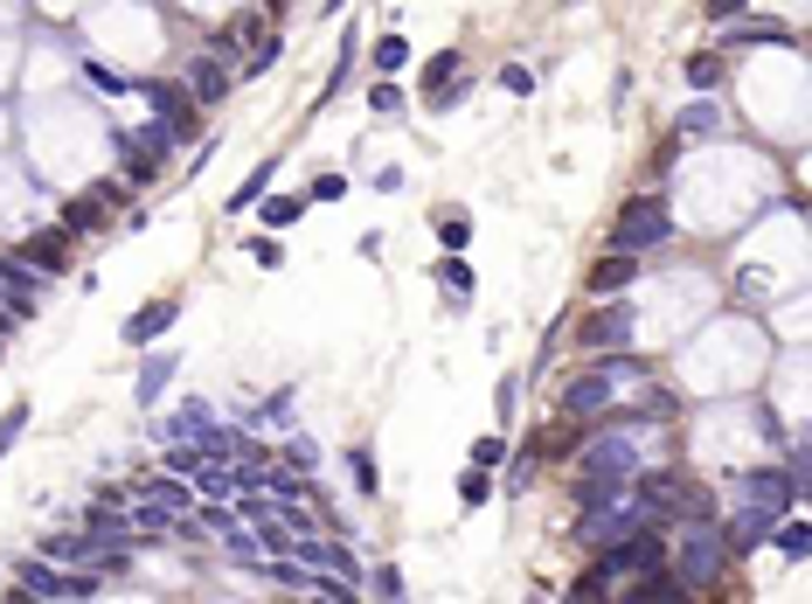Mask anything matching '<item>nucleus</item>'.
<instances>
[{
	"label": "nucleus",
	"mask_w": 812,
	"mask_h": 604,
	"mask_svg": "<svg viewBox=\"0 0 812 604\" xmlns=\"http://www.w3.org/2000/svg\"><path fill=\"white\" fill-rule=\"evenodd\" d=\"M0 285H8V299H35V293H42V285H49V278H42V272L29 265V257H14V250H0Z\"/></svg>",
	"instance_id": "obj_15"
},
{
	"label": "nucleus",
	"mask_w": 812,
	"mask_h": 604,
	"mask_svg": "<svg viewBox=\"0 0 812 604\" xmlns=\"http://www.w3.org/2000/svg\"><path fill=\"white\" fill-rule=\"evenodd\" d=\"M146 493H153L161 508H174V514H188V508H195V493L181 487V480H146Z\"/></svg>",
	"instance_id": "obj_34"
},
{
	"label": "nucleus",
	"mask_w": 812,
	"mask_h": 604,
	"mask_svg": "<svg viewBox=\"0 0 812 604\" xmlns=\"http://www.w3.org/2000/svg\"><path fill=\"white\" fill-rule=\"evenodd\" d=\"M292 403H299V389H292V382H285V389H271V397H265V403H250V410L237 417V424H244V431H265V424H285V410H292Z\"/></svg>",
	"instance_id": "obj_16"
},
{
	"label": "nucleus",
	"mask_w": 812,
	"mask_h": 604,
	"mask_svg": "<svg viewBox=\"0 0 812 604\" xmlns=\"http://www.w3.org/2000/svg\"><path fill=\"white\" fill-rule=\"evenodd\" d=\"M438 285H444V293H452V299L465 306V299H473V265H465L459 250H444V257H438Z\"/></svg>",
	"instance_id": "obj_22"
},
{
	"label": "nucleus",
	"mask_w": 812,
	"mask_h": 604,
	"mask_svg": "<svg viewBox=\"0 0 812 604\" xmlns=\"http://www.w3.org/2000/svg\"><path fill=\"white\" fill-rule=\"evenodd\" d=\"M729 84V63L716 57V49H695V57H688V91L695 98H716Z\"/></svg>",
	"instance_id": "obj_14"
},
{
	"label": "nucleus",
	"mask_w": 812,
	"mask_h": 604,
	"mask_svg": "<svg viewBox=\"0 0 812 604\" xmlns=\"http://www.w3.org/2000/svg\"><path fill=\"white\" fill-rule=\"evenodd\" d=\"M348 480H354L361 501H376V493H382V472H376V452H369V444H348Z\"/></svg>",
	"instance_id": "obj_19"
},
{
	"label": "nucleus",
	"mask_w": 812,
	"mask_h": 604,
	"mask_svg": "<svg viewBox=\"0 0 812 604\" xmlns=\"http://www.w3.org/2000/svg\"><path fill=\"white\" fill-rule=\"evenodd\" d=\"M125 521H133V535H140V542H146V535L161 542V535L174 529V508H161V501H153V493H146V501H140L133 514H125Z\"/></svg>",
	"instance_id": "obj_21"
},
{
	"label": "nucleus",
	"mask_w": 812,
	"mask_h": 604,
	"mask_svg": "<svg viewBox=\"0 0 812 604\" xmlns=\"http://www.w3.org/2000/svg\"><path fill=\"white\" fill-rule=\"evenodd\" d=\"M722 563H729V549H722V529H680V556H667V570L680 576V591H716L722 584Z\"/></svg>",
	"instance_id": "obj_3"
},
{
	"label": "nucleus",
	"mask_w": 812,
	"mask_h": 604,
	"mask_svg": "<svg viewBox=\"0 0 812 604\" xmlns=\"http://www.w3.org/2000/svg\"><path fill=\"white\" fill-rule=\"evenodd\" d=\"M465 98H473V76H465V70H459V76H452V84H438V91H431L424 104H431V112H452V104H465Z\"/></svg>",
	"instance_id": "obj_33"
},
{
	"label": "nucleus",
	"mask_w": 812,
	"mask_h": 604,
	"mask_svg": "<svg viewBox=\"0 0 812 604\" xmlns=\"http://www.w3.org/2000/svg\"><path fill=\"white\" fill-rule=\"evenodd\" d=\"M14 257H29V265L42 272V278H63L70 265H76V236L63 229V223H49V229H29L21 236V250Z\"/></svg>",
	"instance_id": "obj_5"
},
{
	"label": "nucleus",
	"mask_w": 812,
	"mask_h": 604,
	"mask_svg": "<svg viewBox=\"0 0 812 604\" xmlns=\"http://www.w3.org/2000/svg\"><path fill=\"white\" fill-rule=\"evenodd\" d=\"M771 542H778V549H784V556H792V563H805V556H812V521H805V514L778 521V529H771Z\"/></svg>",
	"instance_id": "obj_20"
},
{
	"label": "nucleus",
	"mask_w": 812,
	"mask_h": 604,
	"mask_svg": "<svg viewBox=\"0 0 812 604\" xmlns=\"http://www.w3.org/2000/svg\"><path fill=\"white\" fill-rule=\"evenodd\" d=\"M750 8V0H701V21H709V29H722V21H737Z\"/></svg>",
	"instance_id": "obj_42"
},
{
	"label": "nucleus",
	"mask_w": 812,
	"mask_h": 604,
	"mask_svg": "<svg viewBox=\"0 0 812 604\" xmlns=\"http://www.w3.org/2000/svg\"><path fill=\"white\" fill-rule=\"evenodd\" d=\"M501 465H507V487H514V493H528V487H535V472H542V459H535V452H514V459H501Z\"/></svg>",
	"instance_id": "obj_36"
},
{
	"label": "nucleus",
	"mask_w": 812,
	"mask_h": 604,
	"mask_svg": "<svg viewBox=\"0 0 812 604\" xmlns=\"http://www.w3.org/2000/svg\"><path fill=\"white\" fill-rule=\"evenodd\" d=\"M285 465H292V472H312V465H320V444H312V438H292V444H285Z\"/></svg>",
	"instance_id": "obj_40"
},
{
	"label": "nucleus",
	"mask_w": 812,
	"mask_h": 604,
	"mask_svg": "<svg viewBox=\"0 0 812 604\" xmlns=\"http://www.w3.org/2000/svg\"><path fill=\"white\" fill-rule=\"evenodd\" d=\"M646 272V257H633V250H605V257H597V265H590V299H611V293H625V285H633Z\"/></svg>",
	"instance_id": "obj_9"
},
{
	"label": "nucleus",
	"mask_w": 812,
	"mask_h": 604,
	"mask_svg": "<svg viewBox=\"0 0 812 604\" xmlns=\"http://www.w3.org/2000/svg\"><path fill=\"white\" fill-rule=\"evenodd\" d=\"M459 70H465V57H459V49H438V57H431L424 70H417V76H424V98H431L438 84H452V76H459Z\"/></svg>",
	"instance_id": "obj_26"
},
{
	"label": "nucleus",
	"mask_w": 812,
	"mask_h": 604,
	"mask_svg": "<svg viewBox=\"0 0 812 604\" xmlns=\"http://www.w3.org/2000/svg\"><path fill=\"white\" fill-rule=\"evenodd\" d=\"M244 250H250V265H257V272H278V265H285V244H278V229H257Z\"/></svg>",
	"instance_id": "obj_28"
},
{
	"label": "nucleus",
	"mask_w": 812,
	"mask_h": 604,
	"mask_svg": "<svg viewBox=\"0 0 812 604\" xmlns=\"http://www.w3.org/2000/svg\"><path fill=\"white\" fill-rule=\"evenodd\" d=\"M633 320L639 313L633 306H590L584 320H576V348H625V340H633Z\"/></svg>",
	"instance_id": "obj_6"
},
{
	"label": "nucleus",
	"mask_w": 812,
	"mask_h": 604,
	"mask_svg": "<svg viewBox=\"0 0 812 604\" xmlns=\"http://www.w3.org/2000/svg\"><path fill=\"white\" fill-rule=\"evenodd\" d=\"M750 42H784V49H792L799 35L792 29H771V21H737V29H722V49H750Z\"/></svg>",
	"instance_id": "obj_18"
},
{
	"label": "nucleus",
	"mask_w": 812,
	"mask_h": 604,
	"mask_svg": "<svg viewBox=\"0 0 812 604\" xmlns=\"http://www.w3.org/2000/svg\"><path fill=\"white\" fill-rule=\"evenodd\" d=\"M660 244H674V208H667L660 188H646V195H633V202L618 208L605 250H633V257H646V250H660Z\"/></svg>",
	"instance_id": "obj_2"
},
{
	"label": "nucleus",
	"mask_w": 812,
	"mask_h": 604,
	"mask_svg": "<svg viewBox=\"0 0 812 604\" xmlns=\"http://www.w3.org/2000/svg\"><path fill=\"white\" fill-rule=\"evenodd\" d=\"M486 493H493V472H486V465H465V472H459V508H480Z\"/></svg>",
	"instance_id": "obj_31"
},
{
	"label": "nucleus",
	"mask_w": 812,
	"mask_h": 604,
	"mask_svg": "<svg viewBox=\"0 0 812 604\" xmlns=\"http://www.w3.org/2000/svg\"><path fill=\"white\" fill-rule=\"evenodd\" d=\"M722 125H729V119H722V104H716V98H695V104H680L674 140H680V146H701V140H716Z\"/></svg>",
	"instance_id": "obj_10"
},
{
	"label": "nucleus",
	"mask_w": 812,
	"mask_h": 604,
	"mask_svg": "<svg viewBox=\"0 0 812 604\" xmlns=\"http://www.w3.org/2000/svg\"><path fill=\"white\" fill-rule=\"evenodd\" d=\"M181 91H188L195 104H223L237 84H229V70H223L216 57H195V63H188V76H181Z\"/></svg>",
	"instance_id": "obj_12"
},
{
	"label": "nucleus",
	"mask_w": 812,
	"mask_h": 604,
	"mask_svg": "<svg viewBox=\"0 0 812 604\" xmlns=\"http://www.w3.org/2000/svg\"><path fill=\"white\" fill-rule=\"evenodd\" d=\"M208 424H216V410H208L202 397H188V403H181V410L167 417V424H161V438H202Z\"/></svg>",
	"instance_id": "obj_17"
},
{
	"label": "nucleus",
	"mask_w": 812,
	"mask_h": 604,
	"mask_svg": "<svg viewBox=\"0 0 812 604\" xmlns=\"http://www.w3.org/2000/svg\"><path fill=\"white\" fill-rule=\"evenodd\" d=\"M0 348H8V340H0Z\"/></svg>",
	"instance_id": "obj_45"
},
{
	"label": "nucleus",
	"mask_w": 812,
	"mask_h": 604,
	"mask_svg": "<svg viewBox=\"0 0 812 604\" xmlns=\"http://www.w3.org/2000/svg\"><path fill=\"white\" fill-rule=\"evenodd\" d=\"M29 403H8V410H0V459H8L14 452V444H21V431H29Z\"/></svg>",
	"instance_id": "obj_30"
},
{
	"label": "nucleus",
	"mask_w": 812,
	"mask_h": 604,
	"mask_svg": "<svg viewBox=\"0 0 812 604\" xmlns=\"http://www.w3.org/2000/svg\"><path fill=\"white\" fill-rule=\"evenodd\" d=\"M569 8H576V0H569Z\"/></svg>",
	"instance_id": "obj_46"
},
{
	"label": "nucleus",
	"mask_w": 812,
	"mask_h": 604,
	"mask_svg": "<svg viewBox=\"0 0 812 604\" xmlns=\"http://www.w3.org/2000/svg\"><path fill=\"white\" fill-rule=\"evenodd\" d=\"M403 63H410V42H403V35H382V42H376V76H397Z\"/></svg>",
	"instance_id": "obj_32"
},
{
	"label": "nucleus",
	"mask_w": 812,
	"mask_h": 604,
	"mask_svg": "<svg viewBox=\"0 0 812 604\" xmlns=\"http://www.w3.org/2000/svg\"><path fill=\"white\" fill-rule=\"evenodd\" d=\"M493 403H501V417H514L521 410V376H507L501 389H493Z\"/></svg>",
	"instance_id": "obj_44"
},
{
	"label": "nucleus",
	"mask_w": 812,
	"mask_h": 604,
	"mask_svg": "<svg viewBox=\"0 0 812 604\" xmlns=\"http://www.w3.org/2000/svg\"><path fill=\"white\" fill-rule=\"evenodd\" d=\"M312 202H348V174H312Z\"/></svg>",
	"instance_id": "obj_39"
},
{
	"label": "nucleus",
	"mask_w": 812,
	"mask_h": 604,
	"mask_svg": "<svg viewBox=\"0 0 812 604\" xmlns=\"http://www.w3.org/2000/svg\"><path fill=\"white\" fill-rule=\"evenodd\" d=\"M84 91H97V98H119V91H133V84H125V76H119L112 63H97V57H91V63H84Z\"/></svg>",
	"instance_id": "obj_29"
},
{
	"label": "nucleus",
	"mask_w": 812,
	"mask_h": 604,
	"mask_svg": "<svg viewBox=\"0 0 812 604\" xmlns=\"http://www.w3.org/2000/svg\"><path fill=\"white\" fill-rule=\"evenodd\" d=\"M306 208H312V195H271L265 202V229H292Z\"/></svg>",
	"instance_id": "obj_25"
},
{
	"label": "nucleus",
	"mask_w": 812,
	"mask_h": 604,
	"mask_svg": "<svg viewBox=\"0 0 812 604\" xmlns=\"http://www.w3.org/2000/svg\"><path fill=\"white\" fill-rule=\"evenodd\" d=\"M174 320H181V299H153V306H140L133 320L119 327V340H125V348H146V340H153V334H167Z\"/></svg>",
	"instance_id": "obj_11"
},
{
	"label": "nucleus",
	"mask_w": 812,
	"mask_h": 604,
	"mask_svg": "<svg viewBox=\"0 0 812 604\" xmlns=\"http://www.w3.org/2000/svg\"><path fill=\"white\" fill-rule=\"evenodd\" d=\"M611 403H618V382H611L605 361H590V369L563 389V417H584V424H597V417H605Z\"/></svg>",
	"instance_id": "obj_4"
},
{
	"label": "nucleus",
	"mask_w": 812,
	"mask_h": 604,
	"mask_svg": "<svg viewBox=\"0 0 812 604\" xmlns=\"http://www.w3.org/2000/svg\"><path fill=\"white\" fill-rule=\"evenodd\" d=\"M49 563H91V542H84V529H70V535H42L35 542Z\"/></svg>",
	"instance_id": "obj_23"
},
{
	"label": "nucleus",
	"mask_w": 812,
	"mask_h": 604,
	"mask_svg": "<svg viewBox=\"0 0 812 604\" xmlns=\"http://www.w3.org/2000/svg\"><path fill=\"white\" fill-rule=\"evenodd\" d=\"M361 584H369L382 604H397V597H403V570H397V563H376V576H361Z\"/></svg>",
	"instance_id": "obj_35"
},
{
	"label": "nucleus",
	"mask_w": 812,
	"mask_h": 604,
	"mask_svg": "<svg viewBox=\"0 0 812 604\" xmlns=\"http://www.w3.org/2000/svg\"><path fill=\"white\" fill-rule=\"evenodd\" d=\"M501 91H507V98H535V70H528V63H507V70H501Z\"/></svg>",
	"instance_id": "obj_37"
},
{
	"label": "nucleus",
	"mask_w": 812,
	"mask_h": 604,
	"mask_svg": "<svg viewBox=\"0 0 812 604\" xmlns=\"http://www.w3.org/2000/svg\"><path fill=\"white\" fill-rule=\"evenodd\" d=\"M438 244L465 250V244H473V216H465V208H444V216H438Z\"/></svg>",
	"instance_id": "obj_27"
},
{
	"label": "nucleus",
	"mask_w": 812,
	"mask_h": 604,
	"mask_svg": "<svg viewBox=\"0 0 812 604\" xmlns=\"http://www.w3.org/2000/svg\"><path fill=\"white\" fill-rule=\"evenodd\" d=\"M369 112H376V119H397V112H403V91H397V84H369Z\"/></svg>",
	"instance_id": "obj_38"
},
{
	"label": "nucleus",
	"mask_w": 812,
	"mask_h": 604,
	"mask_svg": "<svg viewBox=\"0 0 812 604\" xmlns=\"http://www.w3.org/2000/svg\"><path fill=\"white\" fill-rule=\"evenodd\" d=\"M501 459H507V438H473V465L501 472Z\"/></svg>",
	"instance_id": "obj_41"
},
{
	"label": "nucleus",
	"mask_w": 812,
	"mask_h": 604,
	"mask_svg": "<svg viewBox=\"0 0 812 604\" xmlns=\"http://www.w3.org/2000/svg\"><path fill=\"white\" fill-rule=\"evenodd\" d=\"M104 216H112V202H104V188H91V195H70V202H63V229H70V236H84V229H104Z\"/></svg>",
	"instance_id": "obj_13"
},
{
	"label": "nucleus",
	"mask_w": 812,
	"mask_h": 604,
	"mask_svg": "<svg viewBox=\"0 0 812 604\" xmlns=\"http://www.w3.org/2000/svg\"><path fill=\"white\" fill-rule=\"evenodd\" d=\"M633 472H639V438L633 424H611V431H597L584 452H576V501H611V493L633 487Z\"/></svg>",
	"instance_id": "obj_1"
},
{
	"label": "nucleus",
	"mask_w": 812,
	"mask_h": 604,
	"mask_svg": "<svg viewBox=\"0 0 812 604\" xmlns=\"http://www.w3.org/2000/svg\"><path fill=\"white\" fill-rule=\"evenodd\" d=\"M174 376H181V355H174V348H153V355L140 361V376H133V403H140V410H153V403L167 397V382H174Z\"/></svg>",
	"instance_id": "obj_8"
},
{
	"label": "nucleus",
	"mask_w": 812,
	"mask_h": 604,
	"mask_svg": "<svg viewBox=\"0 0 812 604\" xmlns=\"http://www.w3.org/2000/svg\"><path fill=\"white\" fill-rule=\"evenodd\" d=\"M271 174H278V161H257V167L244 174V188H237V195H229V208H257V202H265V195H271Z\"/></svg>",
	"instance_id": "obj_24"
},
{
	"label": "nucleus",
	"mask_w": 812,
	"mask_h": 604,
	"mask_svg": "<svg viewBox=\"0 0 812 604\" xmlns=\"http://www.w3.org/2000/svg\"><path fill=\"white\" fill-rule=\"evenodd\" d=\"M771 529H778V514L757 508V501H743L737 514H729V529H722V549H729V556H750L757 542H771Z\"/></svg>",
	"instance_id": "obj_7"
},
{
	"label": "nucleus",
	"mask_w": 812,
	"mask_h": 604,
	"mask_svg": "<svg viewBox=\"0 0 812 604\" xmlns=\"http://www.w3.org/2000/svg\"><path fill=\"white\" fill-rule=\"evenodd\" d=\"M605 584H611V576H605V563H590V570L569 584V597H605Z\"/></svg>",
	"instance_id": "obj_43"
}]
</instances>
